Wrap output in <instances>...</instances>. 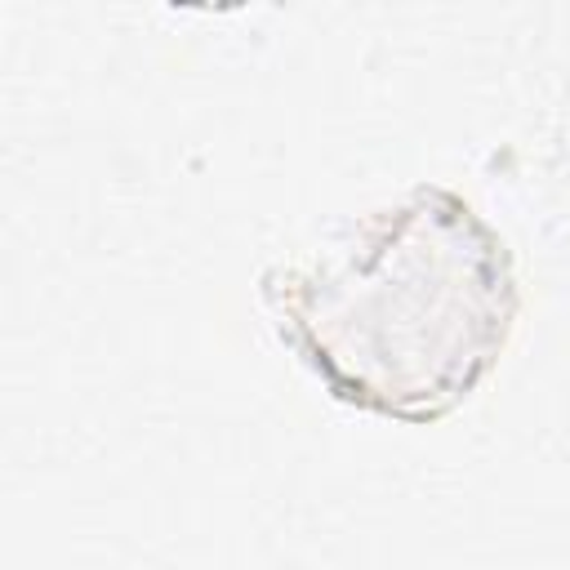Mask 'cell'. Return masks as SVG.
Listing matches in <instances>:
<instances>
[{
	"label": "cell",
	"instance_id": "1",
	"mask_svg": "<svg viewBox=\"0 0 570 570\" xmlns=\"http://www.w3.org/2000/svg\"><path fill=\"white\" fill-rule=\"evenodd\" d=\"M258 298L330 401L410 428L485 383L521 312L508 240L441 183L365 214L312 263L267 267Z\"/></svg>",
	"mask_w": 570,
	"mask_h": 570
}]
</instances>
